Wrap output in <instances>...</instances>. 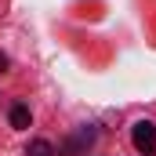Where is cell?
Segmentation results:
<instances>
[{
    "instance_id": "obj_5",
    "label": "cell",
    "mask_w": 156,
    "mask_h": 156,
    "mask_svg": "<svg viewBox=\"0 0 156 156\" xmlns=\"http://www.w3.org/2000/svg\"><path fill=\"white\" fill-rule=\"evenodd\" d=\"M7 66H11V58H7V55L0 51V73H7Z\"/></svg>"
},
{
    "instance_id": "obj_3",
    "label": "cell",
    "mask_w": 156,
    "mask_h": 156,
    "mask_svg": "<svg viewBox=\"0 0 156 156\" xmlns=\"http://www.w3.org/2000/svg\"><path fill=\"white\" fill-rule=\"evenodd\" d=\"M7 120H11V127H18V131H26V127L33 123V113H29V105H22V102H15V105H11V113H7Z\"/></svg>"
},
{
    "instance_id": "obj_2",
    "label": "cell",
    "mask_w": 156,
    "mask_h": 156,
    "mask_svg": "<svg viewBox=\"0 0 156 156\" xmlns=\"http://www.w3.org/2000/svg\"><path fill=\"white\" fill-rule=\"evenodd\" d=\"M131 138H134V149H138L142 156H153V153H156V123H149V120H138Z\"/></svg>"
},
{
    "instance_id": "obj_4",
    "label": "cell",
    "mask_w": 156,
    "mask_h": 156,
    "mask_svg": "<svg viewBox=\"0 0 156 156\" xmlns=\"http://www.w3.org/2000/svg\"><path fill=\"white\" fill-rule=\"evenodd\" d=\"M26 156H55V145H51V142H44V138H37V142H29Z\"/></svg>"
},
{
    "instance_id": "obj_1",
    "label": "cell",
    "mask_w": 156,
    "mask_h": 156,
    "mask_svg": "<svg viewBox=\"0 0 156 156\" xmlns=\"http://www.w3.org/2000/svg\"><path fill=\"white\" fill-rule=\"evenodd\" d=\"M91 142H94V127H80L73 138L62 142V149H58L55 156H83L87 149H91Z\"/></svg>"
}]
</instances>
